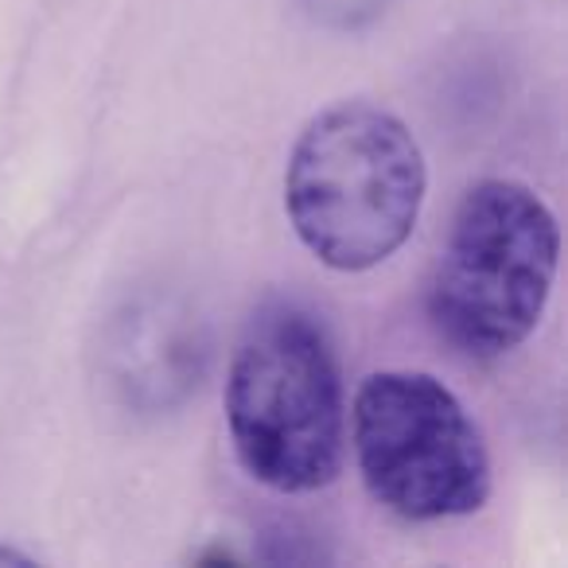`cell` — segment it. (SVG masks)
Wrapping results in <instances>:
<instances>
[{"label":"cell","instance_id":"obj_5","mask_svg":"<svg viewBox=\"0 0 568 568\" xmlns=\"http://www.w3.org/2000/svg\"><path fill=\"white\" fill-rule=\"evenodd\" d=\"M211 371V327L199 304L172 284H136L98 332V374L136 417L175 413Z\"/></svg>","mask_w":568,"mask_h":568},{"label":"cell","instance_id":"obj_4","mask_svg":"<svg viewBox=\"0 0 568 568\" xmlns=\"http://www.w3.org/2000/svg\"><path fill=\"white\" fill-rule=\"evenodd\" d=\"M351 433L366 490L397 518H467L487 503V440L464 402L433 374L382 371L363 378Z\"/></svg>","mask_w":568,"mask_h":568},{"label":"cell","instance_id":"obj_3","mask_svg":"<svg viewBox=\"0 0 568 568\" xmlns=\"http://www.w3.org/2000/svg\"><path fill=\"white\" fill-rule=\"evenodd\" d=\"M560 230L534 187L483 180L456 206L428 281L436 335L467 358H503L534 335L552 293Z\"/></svg>","mask_w":568,"mask_h":568},{"label":"cell","instance_id":"obj_2","mask_svg":"<svg viewBox=\"0 0 568 568\" xmlns=\"http://www.w3.org/2000/svg\"><path fill=\"white\" fill-rule=\"evenodd\" d=\"M226 428L245 475L308 495L343 467V374L324 320L273 301L250 320L226 374Z\"/></svg>","mask_w":568,"mask_h":568},{"label":"cell","instance_id":"obj_1","mask_svg":"<svg viewBox=\"0 0 568 568\" xmlns=\"http://www.w3.org/2000/svg\"><path fill=\"white\" fill-rule=\"evenodd\" d=\"M425 187V156L402 118L371 102H335L288 152L284 211L312 257L363 273L405 245Z\"/></svg>","mask_w":568,"mask_h":568},{"label":"cell","instance_id":"obj_6","mask_svg":"<svg viewBox=\"0 0 568 568\" xmlns=\"http://www.w3.org/2000/svg\"><path fill=\"white\" fill-rule=\"evenodd\" d=\"M389 4L394 0H301V9L332 32H358V28L374 24Z\"/></svg>","mask_w":568,"mask_h":568},{"label":"cell","instance_id":"obj_7","mask_svg":"<svg viewBox=\"0 0 568 568\" xmlns=\"http://www.w3.org/2000/svg\"><path fill=\"white\" fill-rule=\"evenodd\" d=\"M9 560H28L24 552H12V549H0V565H9Z\"/></svg>","mask_w":568,"mask_h":568}]
</instances>
